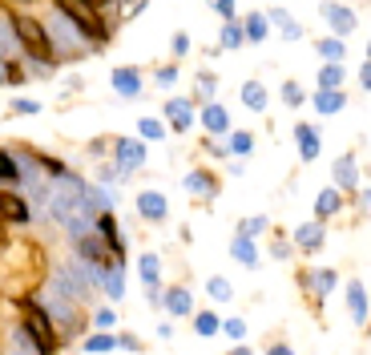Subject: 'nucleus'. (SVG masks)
I'll list each match as a JSON object with an SVG mask.
<instances>
[{
    "label": "nucleus",
    "mask_w": 371,
    "mask_h": 355,
    "mask_svg": "<svg viewBox=\"0 0 371 355\" xmlns=\"http://www.w3.org/2000/svg\"><path fill=\"white\" fill-rule=\"evenodd\" d=\"M0 271H4V283H9L16 295H25L45 279V254H41L37 242L16 239L13 246L0 251Z\"/></svg>",
    "instance_id": "f257e3e1"
},
{
    "label": "nucleus",
    "mask_w": 371,
    "mask_h": 355,
    "mask_svg": "<svg viewBox=\"0 0 371 355\" xmlns=\"http://www.w3.org/2000/svg\"><path fill=\"white\" fill-rule=\"evenodd\" d=\"M9 28L16 33V40H21V49L28 53V57H37V61H49L53 53V40H49V28L41 25L37 16H25L16 13L13 21H9Z\"/></svg>",
    "instance_id": "f03ea898"
},
{
    "label": "nucleus",
    "mask_w": 371,
    "mask_h": 355,
    "mask_svg": "<svg viewBox=\"0 0 371 355\" xmlns=\"http://www.w3.org/2000/svg\"><path fill=\"white\" fill-rule=\"evenodd\" d=\"M25 331H28V339L37 343L41 355H49L53 347H57V335H53L49 315H45L41 307H33V303H25Z\"/></svg>",
    "instance_id": "7ed1b4c3"
},
{
    "label": "nucleus",
    "mask_w": 371,
    "mask_h": 355,
    "mask_svg": "<svg viewBox=\"0 0 371 355\" xmlns=\"http://www.w3.org/2000/svg\"><path fill=\"white\" fill-rule=\"evenodd\" d=\"M45 311H49L53 319H61V323H77V299L65 291L57 279L45 283Z\"/></svg>",
    "instance_id": "20e7f679"
},
{
    "label": "nucleus",
    "mask_w": 371,
    "mask_h": 355,
    "mask_svg": "<svg viewBox=\"0 0 371 355\" xmlns=\"http://www.w3.org/2000/svg\"><path fill=\"white\" fill-rule=\"evenodd\" d=\"M57 9H61V16L69 21V25H81V33H89V37H105V28H101V21L93 16L89 4H81V0H57Z\"/></svg>",
    "instance_id": "39448f33"
},
{
    "label": "nucleus",
    "mask_w": 371,
    "mask_h": 355,
    "mask_svg": "<svg viewBox=\"0 0 371 355\" xmlns=\"http://www.w3.org/2000/svg\"><path fill=\"white\" fill-rule=\"evenodd\" d=\"M53 33H57V40H61V45H65L69 53H85V49H89L85 37L77 33V25H69L65 16H53ZM53 33H49V37H53Z\"/></svg>",
    "instance_id": "423d86ee"
},
{
    "label": "nucleus",
    "mask_w": 371,
    "mask_h": 355,
    "mask_svg": "<svg viewBox=\"0 0 371 355\" xmlns=\"http://www.w3.org/2000/svg\"><path fill=\"white\" fill-rule=\"evenodd\" d=\"M323 21H327V25H331L335 33H339V37L355 28V13H351L347 4H323Z\"/></svg>",
    "instance_id": "0eeeda50"
},
{
    "label": "nucleus",
    "mask_w": 371,
    "mask_h": 355,
    "mask_svg": "<svg viewBox=\"0 0 371 355\" xmlns=\"http://www.w3.org/2000/svg\"><path fill=\"white\" fill-rule=\"evenodd\" d=\"M109 81H113V89H117L122 97H137V93H141V73H137V69H129V65L113 69Z\"/></svg>",
    "instance_id": "6e6552de"
},
{
    "label": "nucleus",
    "mask_w": 371,
    "mask_h": 355,
    "mask_svg": "<svg viewBox=\"0 0 371 355\" xmlns=\"http://www.w3.org/2000/svg\"><path fill=\"white\" fill-rule=\"evenodd\" d=\"M137 214L149 218V222H161V218H166V198H161L158 190L137 194Z\"/></svg>",
    "instance_id": "1a4fd4ad"
},
{
    "label": "nucleus",
    "mask_w": 371,
    "mask_h": 355,
    "mask_svg": "<svg viewBox=\"0 0 371 355\" xmlns=\"http://www.w3.org/2000/svg\"><path fill=\"white\" fill-rule=\"evenodd\" d=\"M117 162H122V170H137V165L146 162V146L141 141H117Z\"/></svg>",
    "instance_id": "9d476101"
},
{
    "label": "nucleus",
    "mask_w": 371,
    "mask_h": 355,
    "mask_svg": "<svg viewBox=\"0 0 371 355\" xmlns=\"http://www.w3.org/2000/svg\"><path fill=\"white\" fill-rule=\"evenodd\" d=\"M166 117H170V126L182 133V129H190V121H194V114H190V102L186 97H173L170 105H166Z\"/></svg>",
    "instance_id": "9b49d317"
},
{
    "label": "nucleus",
    "mask_w": 371,
    "mask_h": 355,
    "mask_svg": "<svg viewBox=\"0 0 371 355\" xmlns=\"http://www.w3.org/2000/svg\"><path fill=\"white\" fill-rule=\"evenodd\" d=\"M295 141H299V153H303V162H311V158L319 153V133H315L311 126H303V121L295 126Z\"/></svg>",
    "instance_id": "f8f14e48"
},
{
    "label": "nucleus",
    "mask_w": 371,
    "mask_h": 355,
    "mask_svg": "<svg viewBox=\"0 0 371 355\" xmlns=\"http://www.w3.org/2000/svg\"><path fill=\"white\" fill-rule=\"evenodd\" d=\"M331 174H335V182H339V186H347V190H355V186H359V170H355V158H351V153L335 162Z\"/></svg>",
    "instance_id": "ddd939ff"
},
{
    "label": "nucleus",
    "mask_w": 371,
    "mask_h": 355,
    "mask_svg": "<svg viewBox=\"0 0 371 355\" xmlns=\"http://www.w3.org/2000/svg\"><path fill=\"white\" fill-rule=\"evenodd\" d=\"M0 218H13V222H28V206L16 194H0Z\"/></svg>",
    "instance_id": "4468645a"
},
{
    "label": "nucleus",
    "mask_w": 371,
    "mask_h": 355,
    "mask_svg": "<svg viewBox=\"0 0 371 355\" xmlns=\"http://www.w3.org/2000/svg\"><path fill=\"white\" fill-rule=\"evenodd\" d=\"M315 105H319V114H327V117H331V114H339V109L347 105V97L339 93V89H319Z\"/></svg>",
    "instance_id": "2eb2a0df"
},
{
    "label": "nucleus",
    "mask_w": 371,
    "mask_h": 355,
    "mask_svg": "<svg viewBox=\"0 0 371 355\" xmlns=\"http://www.w3.org/2000/svg\"><path fill=\"white\" fill-rule=\"evenodd\" d=\"M295 242L303 246V251H319V246H323V226H319V222H307V226H299Z\"/></svg>",
    "instance_id": "dca6fc26"
},
{
    "label": "nucleus",
    "mask_w": 371,
    "mask_h": 355,
    "mask_svg": "<svg viewBox=\"0 0 371 355\" xmlns=\"http://www.w3.org/2000/svg\"><path fill=\"white\" fill-rule=\"evenodd\" d=\"M202 121H206V129L210 133H226V126H230V117H226V109L222 105H206V114H202Z\"/></svg>",
    "instance_id": "f3484780"
},
{
    "label": "nucleus",
    "mask_w": 371,
    "mask_h": 355,
    "mask_svg": "<svg viewBox=\"0 0 371 355\" xmlns=\"http://www.w3.org/2000/svg\"><path fill=\"white\" fill-rule=\"evenodd\" d=\"M77 251L85 254V258H93V263H101L105 271H109V251H105V246H101L97 239H81V242H77Z\"/></svg>",
    "instance_id": "a211bd4d"
},
{
    "label": "nucleus",
    "mask_w": 371,
    "mask_h": 355,
    "mask_svg": "<svg viewBox=\"0 0 371 355\" xmlns=\"http://www.w3.org/2000/svg\"><path fill=\"white\" fill-rule=\"evenodd\" d=\"M319 53H323V61L327 65H339L347 57V45L339 37H327V40H319Z\"/></svg>",
    "instance_id": "6ab92c4d"
},
{
    "label": "nucleus",
    "mask_w": 371,
    "mask_h": 355,
    "mask_svg": "<svg viewBox=\"0 0 371 355\" xmlns=\"http://www.w3.org/2000/svg\"><path fill=\"white\" fill-rule=\"evenodd\" d=\"M166 311H173V315H190V291H186V287H173V291L166 295Z\"/></svg>",
    "instance_id": "aec40b11"
},
{
    "label": "nucleus",
    "mask_w": 371,
    "mask_h": 355,
    "mask_svg": "<svg viewBox=\"0 0 371 355\" xmlns=\"http://www.w3.org/2000/svg\"><path fill=\"white\" fill-rule=\"evenodd\" d=\"M271 21L283 28V37H286V40H299V37H303V25H295V21H291V13H283V9H274Z\"/></svg>",
    "instance_id": "412c9836"
},
{
    "label": "nucleus",
    "mask_w": 371,
    "mask_h": 355,
    "mask_svg": "<svg viewBox=\"0 0 371 355\" xmlns=\"http://www.w3.org/2000/svg\"><path fill=\"white\" fill-rule=\"evenodd\" d=\"M242 102H247L250 109H267V89H262V81H247V89H242Z\"/></svg>",
    "instance_id": "4be33fe9"
},
{
    "label": "nucleus",
    "mask_w": 371,
    "mask_h": 355,
    "mask_svg": "<svg viewBox=\"0 0 371 355\" xmlns=\"http://www.w3.org/2000/svg\"><path fill=\"white\" fill-rule=\"evenodd\" d=\"M226 153H235V158H247L250 150H254V138H250L247 129H238L235 138H230V146H222Z\"/></svg>",
    "instance_id": "5701e85b"
},
{
    "label": "nucleus",
    "mask_w": 371,
    "mask_h": 355,
    "mask_svg": "<svg viewBox=\"0 0 371 355\" xmlns=\"http://www.w3.org/2000/svg\"><path fill=\"white\" fill-rule=\"evenodd\" d=\"M339 206H343V202H339V194H335V190H323L319 198H315V214H319V218H331Z\"/></svg>",
    "instance_id": "b1692460"
},
{
    "label": "nucleus",
    "mask_w": 371,
    "mask_h": 355,
    "mask_svg": "<svg viewBox=\"0 0 371 355\" xmlns=\"http://www.w3.org/2000/svg\"><path fill=\"white\" fill-rule=\"evenodd\" d=\"M347 295H351V315H355L359 323H363V319H367V299H363V283H351V287H347Z\"/></svg>",
    "instance_id": "393cba45"
},
{
    "label": "nucleus",
    "mask_w": 371,
    "mask_h": 355,
    "mask_svg": "<svg viewBox=\"0 0 371 355\" xmlns=\"http://www.w3.org/2000/svg\"><path fill=\"white\" fill-rule=\"evenodd\" d=\"M242 37H247V40H262V37H267V16H262V13H250L247 28H242Z\"/></svg>",
    "instance_id": "a878e982"
},
{
    "label": "nucleus",
    "mask_w": 371,
    "mask_h": 355,
    "mask_svg": "<svg viewBox=\"0 0 371 355\" xmlns=\"http://www.w3.org/2000/svg\"><path fill=\"white\" fill-rule=\"evenodd\" d=\"M230 254H235L238 263H247V266H254V263H259V254H254V246H250V239H235V246H230Z\"/></svg>",
    "instance_id": "bb28decb"
},
{
    "label": "nucleus",
    "mask_w": 371,
    "mask_h": 355,
    "mask_svg": "<svg viewBox=\"0 0 371 355\" xmlns=\"http://www.w3.org/2000/svg\"><path fill=\"white\" fill-rule=\"evenodd\" d=\"M158 254H141V263H137V271H141V279H146L149 283V287H154V283H158L161 279V275H158Z\"/></svg>",
    "instance_id": "cd10ccee"
},
{
    "label": "nucleus",
    "mask_w": 371,
    "mask_h": 355,
    "mask_svg": "<svg viewBox=\"0 0 371 355\" xmlns=\"http://www.w3.org/2000/svg\"><path fill=\"white\" fill-rule=\"evenodd\" d=\"M13 355H41V351H37V343L28 339V331H25V327L13 335Z\"/></svg>",
    "instance_id": "c85d7f7f"
},
{
    "label": "nucleus",
    "mask_w": 371,
    "mask_h": 355,
    "mask_svg": "<svg viewBox=\"0 0 371 355\" xmlns=\"http://www.w3.org/2000/svg\"><path fill=\"white\" fill-rule=\"evenodd\" d=\"M186 190H190V194H214L210 174H190V178H186Z\"/></svg>",
    "instance_id": "c756f323"
},
{
    "label": "nucleus",
    "mask_w": 371,
    "mask_h": 355,
    "mask_svg": "<svg viewBox=\"0 0 371 355\" xmlns=\"http://www.w3.org/2000/svg\"><path fill=\"white\" fill-rule=\"evenodd\" d=\"M339 81H343V69H339V65H323L319 89H339Z\"/></svg>",
    "instance_id": "7c9ffc66"
},
{
    "label": "nucleus",
    "mask_w": 371,
    "mask_h": 355,
    "mask_svg": "<svg viewBox=\"0 0 371 355\" xmlns=\"http://www.w3.org/2000/svg\"><path fill=\"white\" fill-rule=\"evenodd\" d=\"M242 28H238V21H226V28H222V49H238L242 45Z\"/></svg>",
    "instance_id": "2f4dec72"
},
{
    "label": "nucleus",
    "mask_w": 371,
    "mask_h": 355,
    "mask_svg": "<svg viewBox=\"0 0 371 355\" xmlns=\"http://www.w3.org/2000/svg\"><path fill=\"white\" fill-rule=\"evenodd\" d=\"M137 133H141V138H149V141H158L166 129H161V121H154V117H141V121H137Z\"/></svg>",
    "instance_id": "473e14b6"
},
{
    "label": "nucleus",
    "mask_w": 371,
    "mask_h": 355,
    "mask_svg": "<svg viewBox=\"0 0 371 355\" xmlns=\"http://www.w3.org/2000/svg\"><path fill=\"white\" fill-rule=\"evenodd\" d=\"M0 178H4V182H21V165H16L9 153H0Z\"/></svg>",
    "instance_id": "72a5a7b5"
},
{
    "label": "nucleus",
    "mask_w": 371,
    "mask_h": 355,
    "mask_svg": "<svg viewBox=\"0 0 371 355\" xmlns=\"http://www.w3.org/2000/svg\"><path fill=\"white\" fill-rule=\"evenodd\" d=\"M101 283H105V291H109L113 299H122L125 283H122V275H117V271H105V275H101Z\"/></svg>",
    "instance_id": "f704fd0d"
},
{
    "label": "nucleus",
    "mask_w": 371,
    "mask_h": 355,
    "mask_svg": "<svg viewBox=\"0 0 371 355\" xmlns=\"http://www.w3.org/2000/svg\"><path fill=\"white\" fill-rule=\"evenodd\" d=\"M194 327H198V335H214V331H218V315H210V311H206V315L194 319Z\"/></svg>",
    "instance_id": "c9c22d12"
},
{
    "label": "nucleus",
    "mask_w": 371,
    "mask_h": 355,
    "mask_svg": "<svg viewBox=\"0 0 371 355\" xmlns=\"http://www.w3.org/2000/svg\"><path fill=\"white\" fill-rule=\"evenodd\" d=\"M85 347H89V351H113V347H117V339H113V335H93Z\"/></svg>",
    "instance_id": "e433bc0d"
},
{
    "label": "nucleus",
    "mask_w": 371,
    "mask_h": 355,
    "mask_svg": "<svg viewBox=\"0 0 371 355\" xmlns=\"http://www.w3.org/2000/svg\"><path fill=\"white\" fill-rule=\"evenodd\" d=\"M283 102L286 105H299V102H303V89H299L295 81H286V85H283Z\"/></svg>",
    "instance_id": "4c0bfd02"
},
{
    "label": "nucleus",
    "mask_w": 371,
    "mask_h": 355,
    "mask_svg": "<svg viewBox=\"0 0 371 355\" xmlns=\"http://www.w3.org/2000/svg\"><path fill=\"white\" fill-rule=\"evenodd\" d=\"M214 89H218V81H214L210 73H202V77H198V93H202V97H206V102H210V97H214Z\"/></svg>",
    "instance_id": "58836bf2"
},
{
    "label": "nucleus",
    "mask_w": 371,
    "mask_h": 355,
    "mask_svg": "<svg viewBox=\"0 0 371 355\" xmlns=\"http://www.w3.org/2000/svg\"><path fill=\"white\" fill-rule=\"evenodd\" d=\"M222 327H226V335H230V339H242V335H247V323H242V319H226Z\"/></svg>",
    "instance_id": "ea45409f"
},
{
    "label": "nucleus",
    "mask_w": 371,
    "mask_h": 355,
    "mask_svg": "<svg viewBox=\"0 0 371 355\" xmlns=\"http://www.w3.org/2000/svg\"><path fill=\"white\" fill-rule=\"evenodd\" d=\"M315 275H319V279H315L319 295H323V291H331V287H335V271H315Z\"/></svg>",
    "instance_id": "a19ab883"
},
{
    "label": "nucleus",
    "mask_w": 371,
    "mask_h": 355,
    "mask_svg": "<svg viewBox=\"0 0 371 355\" xmlns=\"http://www.w3.org/2000/svg\"><path fill=\"white\" fill-rule=\"evenodd\" d=\"M210 295H214V299H230V283H226V279H210Z\"/></svg>",
    "instance_id": "79ce46f5"
},
{
    "label": "nucleus",
    "mask_w": 371,
    "mask_h": 355,
    "mask_svg": "<svg viewBox=\"0 0 371 355\" xmlns=\"http://www.w3.org/2000/svg\"><path fill=\"white\" fill-rule=\"evenodd\" d=\"M190 53V37L186 33H173V57H186Z\"/></svg>",
    "instance_id": "37998d69"
},
{
    "label": "nucleus",
    "mask_w": 371,
    "mask_h": 355,
    "mask_svg": "<svg viewBox=\"0 0 371 355\" xmlns=\"http://www.w3.org/2000/svg\"><path fill=\"white\" fill-rule=\"evenodd\" d=\"M173 81H178V69H170V65H166V69H158V85L161 89H170Z\"/></svg>",
    "instance_id": "c03bdc74"
},
{
    "label": "nucleus",
    "mask_w": 371,
    "mask_h": 355,
    "mask_svg": "<svg viewBox=\"0 0 371 355\" xmlns=\"http://www.w3.org/2000/svg\"><path fill=\"white\" fill-rule=\"evenodd\" d=\"M13 114H25V117H33V114H41V105H37V102H13Z\"/></svg>",
    "instance_id": "a18cd8bd"
},
{
    "label": "nucleus",
    "mask_w": 371,
    "mask_h": 355,
    "mask_svg": "<svg viewBox=\"0 0 371 355\" xmlns=\"http://www.w3.org/2000/svg\"><path fill=\"white\" fill-rule=\"evenodd\" d=\"M214 9H218V16L235 21V0H214Z\"/></svg>",
    "instance_id": "49530a36"
},
{
    "label": "nucleus",
    "mask_w": 371,
    "mask_h": 355,
    "mask_svg": "<svg viewBox=\"0 0 371 355\" xmlns=\"http://www.w3.org/2000/svg\"><path fill=\"white\" fill-rule=\"evenodd\" d=\"M359 81H363V89L371 85V65H367V61H363V69H359Z\"/></svg>",
    "instance_id": "de8ad7c7"
},
{
    "label": "nucleus",
    "mask_w": 371,
    "mask_h": 355,
    "mask_svg": "<svg viewBox=\"0 0 371 355\" xmlns=\"http://www.w3.org/2000/svg\"><path fill=\"white\" fill-rule=\"evenodd\" d=\"M113 319H117L113 311H101V315H97V323H101V327H113Z\"/></svg>",
    "instance_id": "09e8293b"
},
{
    "label": "nucleus",
    "mask_w": 371,
    "mask_h": 355,
    "mask_svg": "<svg viewBox=\"0 0 371 355\" xmlns=\"http://www.w3.org/2000/svg\"><path fill=\"white\" fill-rule=\"evenodd\" d=\"M267 355H295V351H291V347H283V343H279V347H271V351H267Z\"/></svg>",
    "instance_id": "8fccbe9b"
},
{
    "label": "nucleus",
    "mask_w": 371,
    "mask_h": 355,
    "mask_svg": "<svg viewBox=\"0 0 371 355\" xmlns=\"http://www.w3.org/2000/svg\"><path fill=\"white\" fill-rule=\"evenodd\" d=\"M81 4H89V9H97V4H109V0H81Z\"/></svg>",
    "instance_id": "3c124183"
},
{
    "label": "nucleus",
    "mask_w": 371,
    "mask_h": 355,
    "mask_svg": "<svg viewBox=\"0 0 371 355\" xmlns=\"http://www.w3.org/2000/svg\"><path fill=\"white\" fill-rule=\"evenodd\" d=\"M4 242H9V239H4V222H0V246H4Z\"/></svg>",
    "instance_id": "603ef678"
}]
</instances>
